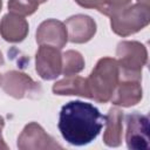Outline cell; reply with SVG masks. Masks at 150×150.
<instances>
[{"mask_svg":"<svg viewBox=\"0 0 150 150\" xmlns=\"http://www.w3.org/2000/svg\"><path fill=\"white\" fill-rule=\"evenodd\" d=\"M53 93L55 95H77L88 98L86 79L76 75L66 76L63 80L54 83Z\"/></svg>","mask_w":150,"mask_h":150,"instance_id":"5bb4252c","label":"cell"},{"mask_svg":"<svg viewBox=\"0 0 150 150\" xmlns=\"http://www.w3.org/2000/svg\"><path fill=\"white\" fill-rule=\"evenodd\" d=\"M68 40L73 43L88 42L96 33L95 21L84 14H76L68 18L64 22Z\"/></svg>","mask_w":150,"mask_h":150,"instance_id":"30bf717a","label":"cell"},{"mask_svg":"<svg viewBox=\"0 0 150 150\" xmlns=\"http://www.w3.org/2000/svg\"><path fill=\"white\" fill-rule=\"evenodd\" d=\"M4 62H5V60H4V56H2V53L0 52V67L4 64Z\"/></svg>","mask_w":150,"mask_h":150,"instance_id":"ffe728a7","label":"cell"},{"mask_svg":"<svg viewBox=\"0 0 150 150\" xmlns=\"http://www.w3.org/2000/svg\"><path fill=\"white\" fill-rule=\"evenodd\" d=\"M1 7H2V0H0V11H1Z\"/></svg>","mask_w":150,"mask_h":150,"instance_id":"7402d4cb","label":"cell"},{"mask_svg":"<svg viewBox=\"0 0 150 150\" xmlns=\"http://www.w3.org/2000/svg\"><path fill=\"white\" fill-rule=\"evenodd\" d=\"M118 82L120 71L116 59H100L90 75L86 79L88 98L97 103H107L111 100Z\"/></svg>","mask_w":150,"mask_h":150,"instance_id":"7a4b0ae2","label":"cell"},{"mask_svg":"<svg viewBox=\"0 0 150 150\" xmlns=\"http://www.w3.org/2000/svg\"><path fill=\"white\" fill-rule=\"evenodd\" d=\"M130 2L131 0H103V6H104L103 14L111 16L114 13L129 6Z\"/></svg>","mask_w":150,"mask_h":150,"instance_id":"e0dca14e","label":"cell"},{"mask_svg":"<svg viewBox=\"0 0 150 150\" xmlns=\"http://www.w3.org/2000/svg\"><path fill=\"white\" fill-rule=\"evenodd\" d=\"M1 87L4 91L14 98H36L41 95L42 88L27 74L16 70L6 71L1 77Z\"/></svg>","mask_w":150,"mask_h":150,"instance_id":"5b68a950","label":"cell"},{"mask_svg":"<svg viewBox=\"0 0 150 150\" xmlns=\"http://www.w3.org/2000/svg\"><path fill=\"white\" fill-rule=\"evenodd\" d=\"M104 123L105 116L91 103L70 101L60 110L57 128L66 142L81 146L91 143L100 135Z\"/></svg>","mask_w":150,"mask_h":150,"instance_id":"6da1fadb","label":"cell"},{"mask_svg":"<svg viewBox=\"0 0 150 150\" xmlns=\"http://www.w3.org/2000/svg\"><path fill=\"white\" fill-rule=\"evenodd\" d=\"M4 125H5V120H4L2 116H0V150H1V149H4V150H7V149H8V145L5 143V141H4V138H2V134H1Z\"/></svg>","mask_w":150,"mask_h":150,"instance_id":"d6986e66","label":"cell"},{"mask_svg":"<svg viewBox=\"0 0 150 150\" xmlns=\"http://www.w3.org/2000/svg\"><path fill=\"white\" fill-rule=\"evenodd\" d=\"M39 2H46V1H48V0H38Z\"/></svg>","mask_w":150,"mask_h":150,"instance_id":"603a6c76","label":"cell"},{"mask_svg":"<svg viewBox=\"0 0 150 150\" xmlns=\"http://www.w3.org/2000/svg\"><path fill=\"white\" fill-rule=\"evenodd\" d=\"M138 2H141V4H146V5H149V0H137Z\"/></svg>","mask_w":150,"mask_h":150,"instance_id":"44dd1931","label":"cell"},{"mask_svg":"<svg viewBox=\"0 0 150 150\" xmlns=\"http://www.w3.org/2000/svg\"><path fill=\"white\" fill-rule=\"evenodd\" d=\"M18 148L21 150L62 149V145L49 136L40 124L30 122L23 128L22 132L18 137Z\"/></svg>","mask_w":150,"mask_h":150,"instance_id":"ba28073f","label":"cell"},{"mask_svg":"<svg viewBox=\"0 0 150 150\" xmlns=\"http://www.w3.org/2000/svg\"><path fill=\"white\" fill-rule=\"evenodd\" d=\"M84 68V59L76 50H67L62 54V74L64 76L75 75Z\"/></svg>","mask_w":150,"mask_h":150,"instance_id":"9a60e30c","label":"cell"},{"mask_svg":"<svg viewBox=\"0 0 150 150\" xmlns=\"http://www.w3.org/2000/svg\"><path fill=\"white\" fill-rule=\"evenodd\" d=\"M38 0H9L8 1V9L9 13L20 15V16H27L33 14L38 7H39Z\"/></svg>","mask_w":150,"mask_h":150,"instance_id":"2e32d148","label":"cell"},{"mask_svg":"<svg viewBox=\"0 0 150 150\" xmlns=\"http://www.w3.org/2000/svg\"><path fill=\"white\" fill-rule=\"evenodd\" d=\"M1 77H2V76L0 75V86H1Z\"/></svg>","mask_w":150,"mask_h":150,"instance_id":"cb8c5ba5","label":"cell"},{"mask_svg":"<svg viewBox=\"0 0 150 150\" xmlns=\"http://www.w3.org/2000/svg\"><path fill=\"white\" fill-rule=\"evenodd\" d=\"M68 41L66 25L56 19H48L41 22L36 29V42L48 45L59 49L63 48Z\"/></svg>","mask_w":150,"mask_h":150,"instance_id":"9c48e42d","label":"cell"},{"mask_svg":"<svg viewBox=\"0 0 150 150\" xmlns=\"http://www.w3.org/2000/svg\"><path fill=\"white\" fill-rule=\"evenodd\" d=\"M110 20L111 29L120 36H129L143 29L150 22V7L146 4H134L114 13Z\"/></svg>","mask_w":150,"mask_h":150,"instance_id":"277c9868","label":"cell"},{"mask_svg":"<svg viewBox=\"0 0 150 150\" xmlns=\"http://www.w3.org/2000/svg\"><path fill=\"white\" fill-rule=\"evenodd\" d=\"M125 122V142L131 150H148L150 148L149 117L134 111L123 116Z\"/></svg>","mask_w":150,"mask_h":150,"instance_id":"8992f818","label":"cell"},{"mask_svg":"<svg viewBox=\"0 0 150 150\" xmlns=\"http://www.w3.org/2000/svg\"><path fill=\"white\" fill-rule=\"evenodd\" d=\"M35 69L43 80H54L62 74V53L60 49L40 45L35 55Z\"/></svg>","mask_w":150,"mask_h":150,"instance_id":"52a82bcc","label":"cell"},{"mask_svg":"<svg viewBox=\"0 0 150 150\" xmlns=\"http://www.w3.org/2000/svg\"><path fill=\"white\" fill-rule=\"evenodd\" d=\"M28 22L25 16L13 13L4 15L0 21V34L2 39L12 43L23 41L28 34Z\"/></svg>","mask_w":150,"mask_h":150,"instance_id":"8fae6325","label":"cell"},{"mask_svg":"<svg viewBox=\"0 0 150 150\" xmlns=\"http://www.w3.org/2000/svg\"><path fill=\"white\" fill-rule=\"evenodd\" d=\"M75 2L84 8H95L103 14V11H104L103 0H75Z\"/></svg>","mask_w":150,"mask_h":150,"instance_id":"ac0fdd59","label":"cell"},{"mask_svg":"<svg viewBox=\"0 0 150 150\" xmlns=\"http://www.w3.org/2000/svg\"><path fill=\"white\" fill-rule=\"evenodd\" d=\"M142 100V86L137 80H120L111 97L115 105L131 107Z\"/></svg>","mask_w":150,"mask_h":150,"instance_id":"7c38bea8","label":"cell"},{"mask_svg":"<svg viewBox=\"0 0 150 150\" xmlns=\"http://www.w3.org/2000/svg\"><path fill=\"white\" fill-rule=\"evenodd\" d=\"M120 80L142 79V69L148 62V52L143 43L137 41H121L116 48Z\"/></svg>","mask_w":150,"mask_h":150,"instance_id":"3957f363","label":"cell"},{"mask_svg":"<svg viewBox=\"0 0 150 150\" xmlns=\"http://www.w3.org/2000/svg\"><path fill=\"white\" fill-rule=\"evenodd\" d=\"M123 111L118 108H110L105 116V131L103 142L108 146H118L122 143L123 135Z\"/></svg>","mask_w":150,"mask_h":150,"instance_id":"4fadbf2b","label":"cell"}]
</instances>
